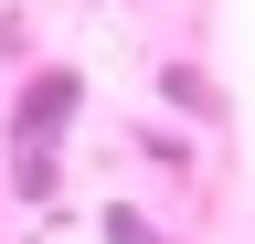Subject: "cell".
Returning <instances> with one entry per match:
<instances>
[{
    "mask_svg": "<svg viewBox=\"0 0 255 244\" xmlns=\"http://www.w3.org/2000/svg\"><path fill=\"white\" fill-rule=\"evenodd\" d=\"M75 96H85V75H75V64H43V75L21 85V128H11L21 202H53V149H64V128H75Z\"/></svg>",
    "mask_w": 255,
    "mask_h": 244,
    "instance_id": "obj_1",
    "label": "cell"
},
{
    "mask_svg": "<svg viewBox=\"0 0 255 244\" xmlns=\"http://www.w3.org/2000/svg\"><path fill=\"white\" fill-rule=\"evenodd\" d=\"M107 244H170V234H159L149 212H128V202H107Z\"/></svg>",
    "mask_w": 255,
    "mask_h": 244,
    "instance_id": "obj_2",
    "label": "cell"
}]
</instances>
